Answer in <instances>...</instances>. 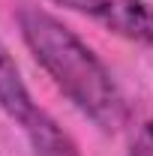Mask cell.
Here are the masks:
<instances>
[{"mask_svg":"<svg viewBox=\"0 0 153 156\" xmlns=\"http://www.w3.org/2000/svg\"><path fill=\"white\" fill-rule=\"evenodd\" d=\"M15 21L33 60L93 126H99L102 132H114L126 123L129 105L120 84L102 63V57L75 30L30 3L18 9Z\"/></svg>","mask_w":153,"mask_h":156,"instance_id":"1","label":"cell"},{"mask_svg":"<svg viewBox=\"0 0 153 156\" xmlns=\"http://www.w3.org/2000/svg\"><path fill=\"white\" fill-rule=\"evenodd\" d=\"M0 108L18 126L36 156H81L75 138L39 105L24 84L12 51L0 39Z\"/></svg>","mask_w":153,"mask_h":156,"instance_id":"2","label":"cell"},{"mask_svg":"<svg viewBox=\"0 0 153 156\" xmlns=\"http://www.w3.org/2000/svg\"><path fill=\"white\" fill-rule=\"evenodd\" d=\"M69 12L102 24L114 36L153 48V6L147 0H51Z\"/></svg>","mask_w":153,"mask_h":156,"instance_id":"3","label":"cell"},{"mask_svg":"<svg viewBox=\"0 0 153 156\" xmlns=\"http://www.w3.org/2000/svg\"><path fill=\"white\" fill-rule=\"evenodd\" d=\"M129 156H153V120H141V123L132 126Z\"/></svg>","mask_w":153,"mask_h":156,"instance_id":"4","label":"cell"}]
</instances>
